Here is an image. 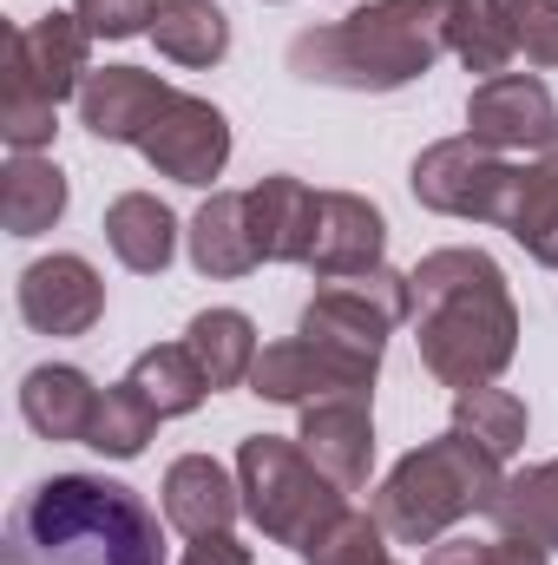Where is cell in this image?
Listing matches in <instances>:
<instances>
[{
	"mask_svg": "<svg viewBox=\"0 0 558 565\" xmlns=\"http://www.w3.org/2000/svg\"><path fill=\"white\" fill-rule=\"evenodd\" d=\"M184 250H191V270L211 282L250 277L264 264L257 231H250V191H211L197 217L184 224Z\"/></svg>",
	"mask_w": 558,
	"mask_h": 565,
	"instance_id": "17",
	"label": "cell"
},
{
	"mask_svg": "<svg viewBox=\"0 0 558 565\" xmlns=\"http://www.w3.org/2000/svg\"><path fill=\"white\" fill-rule=\"evenodd\" d=\"M401 322H415V277L382 264V270H368V277L322 282V289L302 302L296 335H315V342H329V349H342V355L382 369L388 335H395Z\"/></svg>",
	"mask_w": 558,
	"mask_h": 565,
	"instance_id": "6",
	"label": "cell"
},
{
	"mask_svg": "<svg viewBox=\"0 0 558 565\" xmlns=\"http://www.w3.org/2000/svg\"><path fill=\"white\" fill-rule=\"evenodd\" d=\"M408 277H415L420 369L453 395L500 382L519 355V309H513L506 270L473 244H447V250H427Z\"/></svg>",
	"mask_w": 558,
	"mask_h": 565,
	"instance_id": "1",
	"label": "cell"
},
{
	"mask_svg": "<svg viewBox=\"0 0 558 565\" xmlns=\"http://www.w3.org/2000/svg\"><path fill=\"white\" fill-rule=\"evenodd\" d=\"M270 7H277V0H270Z\"/></svg>",
	"mask_w": 558,
	"mask_h": 565,
	"instance_id": "36",
	"label": "cell"
},
{
	"mask_svg": "<svg viewBox=\"0 0 558 565\" xmlns=\"http://www.w3.org/2000/svg\"><path fill=\"white\" fill-rule=\"evenodd\" d=\"M139 151L158 178L191 184V191H211L224 178V164H230V119H224V106H211L197 93H178L164 106V119L144 132Z\"/></svg>",
	"mask_w": 558,
	"mask_h": 565,
	"instance_id": "11",
	"label": "cell"
},
{
	"mask_svg": "<svg viewBox=\"0 0 558 565\" xmlns=\"http://www.w3.org/2000/svg\"><path fill=\"white\" fill-rule=\"evenodd\" d=\"M388 257V217L375 198L362 191H322L315 204V237H309V257L302 270L315 282H335V277H368L382 270Z\"/></svg>",
	"mask_w": 558,
	"mask_h": 565,
	"instance_id": "13",
	"label": "cell"
},
{
	"mask_svg": "<svg viewBox=\"0 0 558 565\" xmlns=\"http://www.w3.org/2000/svg\"><path fill=\"white\" fill-rule=\"evenodd\" d=\"M493 533L526 540L539 553H558V460H533L526 473H506L493 507H486Z\"/></svg>",
	"mask_w": 558,
	"mask_h": 565,
	"instance_id": "22",
	"label": "cell"
},
{
	"mask_svg": "<svg viewBox=\"0 0 558 565\" xmlns=\"http://www.w3.org/2000/svg\"><path fill=\"white\" fill-rule=\"evenodd\" d=\"M315 204H322V191H309V184L289 178V171H270V178L250 184V231H257L264 264H302V257H309Z\"/></svg>",
	"mask_w": 558,
	"mask_h": 565,
	"instance_id": "19",
	"label": "cell"
},
{
	"mask_svg": "<svg viewBox=\"0 0 558 565\" xmlns=\"http://www.w3.org/2000/svg\"><path fill=\"white\" fill-rule=\"evenodd\" d=\"M375 395H329V402H309L302 408V454L342 487V493H362L368 473H375Z\"/></svg>",
	"mask_w": 558,
	"mask_h": 565,
	"instance_id": "15",
	"label": "cell"
},
{
	"mask_svg": "<svg viewBox=\"0 0 558 565\" xmlns=\"http://www.w3.org/2000/svg\"><path fill=\"white\" fill-rule=\"evenodd\" d=\"M408 191L433 217H466V224H493L500 231L506 211H513V191H519V164L506 151L460 132V139H433L408 164Z\"/></svg>",
	"mask_w": 558,
	"mask_h": 565,
	"instance_id": "7",
	"label": "cell"
},
{
	"mask_svg": "<svg viewBox=\"0 0 558 565\" xmlns=\"http://www.w3.org/2000/svg\"><path fill=\"white\" fill-rule=\"evenodd\" d=\"M388 565H395V559H388Z\"/></svg>",
	"mask_w": 558,
	"mask_h": 565,
	"instance_id": "37",
	"label": "cell"
},
{
	"mask_svg": "<svg viewBox=\"0 0 558 565\" xmlns=\"http://www.w3.org/2000/svg\"><path fill=\"white\" fill-rule=\"evenodd\" d=\"M388 526L375 520V513H355V507H342L309 546H302V565H388Z\"/></svg>",
	"mask_w": 558,
	"mask_h": 565,
	"instance_id": "30",
	"label": "cell"
},
{
	"mask_svg": "<svg viewBox=\"0 0 558 565\" xmlns=\"http://www.w3.org/2000/svg\"><path fill=\"white\" fill-rule=\"evenodd\" d=\"M132 382L144 388V402H151L164 422L197 415V408H204V395H217V388H211V375L197 369V355H191L184 342H158V349H144L139 362H132Z\"/></svg>",
	"mask_w": 558,
	"mask_h": 565,
	"instance_id": "26",
	"label": "cell"
},
{
	"mask_svg": "<svg viewBox=\"0 0 558 565\" xmlns=\"http://www.w3.org/2000/svg\"><path fill=\"white\" fill-rule=\"evenodd\" d=\"M99 395L106 388H93V375L86 369H73V362H40V369H26L20 375V422L33 427L40 440H86L93 434V415H99Z\"/></svg>",
	"mask_w": 558,
	"mask_h": 565,
	"instance_id": "18",
	"label": "cell"
},
{
	"mask_svg": "<svg viewBox=\"0 0 558 565\" xmlns=\"http://www.w3.org/2000/svg\"><path fill=\"white\" fill-rule=\"evenodd\" d=\"M493 13L513 33V53H526V66H558V0H493Z\"/></svg>",
	"mask_w": 558,
	"mask_h": 565,
	"instance_id": "31",
	"label": "cell"
},
{
	"mask_svg": "<svg viewBox=\"0 0 558 565\" xmlns=\"http://www.w3.org/2000/svg\"><path fill=\"white\" fill-rule=\"evenodd\" d=\"M375 375H382L375 362H355L315 335H282V342H264L250 369V395L277 408H309L329 395H375Z\"/></svg>",
	"mask_w": 558,
	"mask_h": 565,
	"instance_id": "8",
	"label": "cell"
},
{
	"mask_svg": "<svg viewBox=\"0 0 558 565\" xmlns=\"http://www.w3.org/2000/svg\"><path fill=\"white\" fill-rule=\"evenodd\" d=\"M420 565H552V553L500 533V540H433Z\"/></svg>",
	"mask_w": 558,
	"mask_h": 565,
	"instance_id": "32",
	"label": "cell"
},
{
	"mask_svg": "<svg viewBox=\"0 0 558 565\" xmlns=\"http://www.w3.org/2000/svg\"><path fill=\"white\" fill-rule=\"evenodd\" d=\"M447 53L466 66V73H480V79H500V73H513V33H506V20L493 13V0H453L447 7Z\"/></svg>",
	"mask_w": 558,
	"mask_h": 565,
	"instance_id": "27",
	"label": "cell"
},
{
	"mask_svg": "<svg viewBox=\"0 0 558 565\" xmlns=\"http://www.w3.org/2000/svg\"><path fill=\"white\" fill-rule=\"evenodd\" d=\"M0 565H164V533L126 480L46 473L13 500Z\"/></svg>",
	"mask_w": 558,
	"mask_h": 565,
	"instance_id": "2",
	"label": "cell"
},
{
	"mask_svg": "<svg viewBox=\"0 0 558 565\" xmlns=\"http://www.w3.org/2000/svg\"><path fill=\"white\" fill-rule=\"evenodd\" d=\"M86 73H93V33L79 13H40V20L13 26V40H7V79L13 86L66 106V99H79Z\"/></svg>",
	"mask_w": 558,
	"mask_h": 565,
	"instance_id": "12",
	"label": "cell"
},
{
	"mask_svg": "<svg viewBox=\"0 0 558 565\" xmlns=\"http://www.w3.org/2000/svg\"><path fill=\"white\" fill-rule=\"evenodd\" d=\"M500 480H506V460L486 454L473 434L447 427V434L408 447V454L382 473L368 513L388 526L395 546H433V540H447L460 520L486 513L493 493H500Z\"/></svg>",
	"mask_w": 558,
	"mask_h": 565,
	"instance_id": "4",
	"label": "cell"
},
{
	"mask_svg": "<svg viewBox=\"0 0 558 565\" xmlns=\"http://www.w3.org/2000/svg\"><path fill=\"white\" fill-rule=\"evenodd\" d=\"M158 422H164V415L144 402V388L126 375V382H112V388L99 395V415H93L86 447L106 454V460H139L144 447H151V434H158Z\"/></svg>",
	"mask_w": 558,
	"mask_h": 565,
	"instance_id": "28",
	"label": "cell"
},
{
	"mask_svg": "<svg viewBox=\"0 0 558 565\" xmlns=\"http://www.w3.org/2000/svg\"><path fill=\"white\" fill-rule=\"evenodd\" d=\"M539 158H552V164H558V139H552V145H546V151H539Z\"/></svg>",
	"mask_w": 558,
	"mask_h": 565,
	"instance_id": "35",
	"label": "cell"
},
{
	"mask_svg": "<svg viewBox=\"0 0 558 565\" xmlns=\"http://www.w3.org/2000/svg\"><path fill=\"white\" fill-rule=\"evenodd\" d=\"M237 487H244V513L270 546H309L335 513H342V487L302 454V440L282 434H250L237 447Z\"/></svg>",
	"mask_w": 558,
	"mask_h": 565,
	"instance_id": "5",
	"label": "cell"
},
{
	"mask_svg": "<svg viewBox=\"0 0 558 565\" xmlns=\"http://www.w3.org/2000/svg\"><path fill=\"white\" fill-rule=\"evenodd\" d=\"M533 264L558 270V164L552 158H533L519 164V191H513V211L500 224Z\"/></svg>",
	"mask_w": 558,
	"mask_h": 565,
	"instance_id": "25",
	"label": "cell"
},
{
	"mask_svg": "<svg viewBox=\"0 0 558 565\" xmlns=\"http://www.w3.org/2000/svg\"><path fill=\"white\" fill-rule=\"evenodd\" d=\"M171 66H217L230 53V13L217 0H158L144 33Z\"/></svg>",
	"mask_w": 558,
	"mask_h": 565,
	"instance_id": "23",
	"label": "cell"
},
{
	"mask_svg": "<svg viewBox=\"0 0 558 565\" xmlns=\"http://www.w3.org/2000/svg\"><path fill=\"white\" fill-rule=\"evenodd\" d=\"M184 565H257V559H250V546L237 533H211V540L184 546Z\"/></svg>",
	"mask_w": 558,
	"mask_h": 565,
	"instance_id": "34",
	"label": "cell"
},
{
	"mask_svg": "<svg viewBox=\"0 0 558 565\" xmlns=\"http://www.w3.org/2000/svg\"><path fill=\"white\" fill-rule=\"evenodd\" d=\"M106 244H112V257L132 270V277H164L171 270V257H178V217H171V204L164 198H151V191H119L112 204H106Z\"/></svg>",
	"mask_w": 558,
	"mask_h": 565,
	"instance_id": "20",
	"label": "cell"
},
{
	"mask_svg": "<svg viewBox=\"0 0 558 565\" xmlns=\"http://www.w3.org/2000/svg\"><path fill=\"white\" fill-rule=\"evenodd\" d=\"M466 139L493 145L506 158H539L558 139V99L539 73H500L466 93Z\"/></svg>",
	"mask_w": 558,
	"mask_h": 565,
	"instance_id": "9",
	"label": "cell"
},
{
	"mask_svg": "<svg viewBox=\"0 0 558 565\" xmlns=\"http://www.w3.org/2000/svg\"><path fill=\"white\" fill-rule=\"evenodd\" d=\"M13 302H20V322L33 335H93L106 316V277L79 250H53V257H33L20 270Z\"/></svg>",
	"mask_w": 558,
	"mask_h": 565,
	"instance_id": "10",
	"label": "cell"
},
{
	"mask_svg": "<svg viewBox=\"0 0 558 565\" xmlns=\"http://www.w3.org/2000/svg\"><path fill=\"white\" fill-rule=\"evenodd\" d=\"M447 7L453 0H368L329 26L296 33L289 73L335 93H401L447 53Z\"/></svg>",
	"mask_w": 558,
	"mask_h": 565,
	"instance_id": "3",
	"label": "cell"
},
{
	"mask_svg": "<svg viewBox=\"0 0 558 565\" xmlns=\"http://www.w3.org/2000/svg\"><path fill=\"white\" fill-rule=\"evenodd\" d=\"M453 427L460 434H473L486 454H500V460H513L519 447H526V427H533V415H526V402L513 395V388H466V395H453Z\"/></svg>",
	"mask_w": 558,
	"mask_h": 565,
	"instance_id": "29",
	"label": "cell"
},
{
	"mask_svg": "<svg viewBox=\"0 0 558 565\" xmlns=\"http://www.w3.org/2000/svg\"><path fill=\"white\" fill-rule=\"evenodd\" d=\"M184 349L197 355V369L211 375V388H237L250 382L264 342H257V322L244 309H197L191 329H184Z\"/></svg>",
	"mask_w": 558,
	"mask_h": 565,
	"instance_id": "24",
	"label": "cell"
},
{
	"mask_svg": "<svg viewBox=\"0 0 558 565\" xmlns=\"http://www.w3.org/2000/svg\"><path fill=\"white\" fill-rule=\"evenodd\" d=\"M66 171L46 151H13L0 164V224L7 237H40L66 217Z\"/></svg>",
	"mask_w": 558,
	"mask_h": 565,
	"instance_id": "21",
	"label": "cell"
},
{
	"mask_svg": "<svg viewBox=\"0 0 558 565\" xmlns=\"http://www.w3.org/2000/svg\"><path fill=\"white\" fill-rule=\"evenodd\" d=\"M178 99V86L164 73H144V66H99L86 73L79 86V126L99 145H144V132L164 119V106Z\"/></svg>",
	"mask_w": 558,
	"mask_h": 565,
	"instance_id": "14",
	"label": "cell"
},
{
	"mask_svg": "<svg viewBox=\"0 0 558 565\" xmlns=\"http://www.w3.org/2000/svg\"><path fill=\"white\" fill-rule=\"evenodd\" d=\"M158 513L164 526H178L184 540H211V533H230L237 513H244V487L224 460L211 454H178L164 467V487H158Z\"/></svg>",
	"mask_w": 558,
	"mask_h": 565,
	"instance_id": "16",
	"label": "cell"
},
{
	"mask_svg": "<svg viewBox=\"0 0 558 565\" xmlns=\"http://www.w3.org/2000/svg\"><path fill=\"white\" fill-rule=\"evenodd\" d=\"M73 13L86 20L93 40H139V33H151L158 0H73Z\"/></svg>",
	"mask_w": 558,
	"mask_h": 565,
	"instance_id": "33",
	"label": "cell"
}]
</instances>
